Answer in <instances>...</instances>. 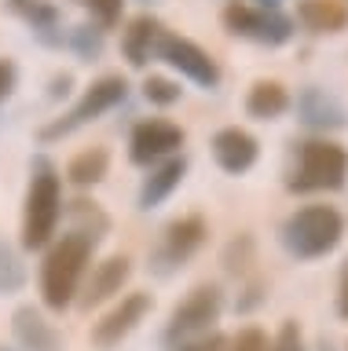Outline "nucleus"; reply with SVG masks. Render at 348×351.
Listing matches in <instances>:
<instances>
[{
	"instance_id": "2f4dec72",
	"label": "nucleus",
	"mask_w": 348,
	"mask_h": 351,
	"mask_svg": "<svg viewBox=\"0 0 348 351\" xmlns=\"http://www.w3.org/2000/svg\"><path fill=\"white\" fill-rule=\"evenodd\" d=\"M260 8H279V0H260Z\"/></svg>"
},
{
	"instance_id": "1a4fd4ad",
	"label": "nucleus",
	"mask_w": 348,
	"mask_h": 351,
	"mask_svg": "<svg viewBox=\"0 0 348 351\" xmlns=\"http://www.w3.org/2000/svg\"><path fill=\"white\" fill-rule=\"evenodd\" d=\"M205 234H209V227H205L202 216L172 219V223L165 227V234H161V245L154 249V271L158 274H172L176 267H183V263L205 245Z\"/></svg>"
},
{
	"instance_id": "f257e3e1",
	"label": "nucleus",
	"mask_w": 348,
	"mask_h": 351,
	"mask_svg": "<svg viewBox=\"0 0 348 351\" xmlns=\"http://www.w3.org/2000/svg\"><path fill=\"white\" fill-rule=\"evenodd\" d=\"M92 245H95L92 238L70 230V234H62L48 249L45 267H40V296H45V307L67 311L73 304V296L81 289V278H84V267L92 260Z\"/></svg>"
},
{
	"instance_id": "b1692460",
	"label": "nucleus",
	"mask_w": 348,
	"mask_h": 351,
	"mask_svg": "<svg viewBox=\"0 0 348 351\" xmlns=\"http://www.w3.org/2000/svg\"><path fill=\"white\" fill-rule=\"evenodd\" d=\"M268 337H264V329H257V326H249V329H238V337L227 340V351H268Z\"/></svg>"
},
{
	"instance_id": "a878e982",
	"label": "nucleus",
	"mask_w": 348,
	"mask_h": 351,
	"mask_svg": "<svg viewBox=\"0 0 348 351\" xmlns=\"http://www.w3.org/2000/svg\"><path fill=\"white\" fill-rule=\"evenodd\" d=\"M268 351H304V333H301V326H297V322H282L279 337L271 340Z\"/></svg>"
},
{
	"instance_id": "4468645a",
	"label": "nucleus",
	"mask_w": 348,
	"mask_h": 351,
	"mask_svg": "<svg viewBox=\"0 0 348 351\" xmlns=\"http://www.w3.org/2000/svg\"><path fill=\"white\" fill-rule=\"evenodd\" d=\"M12 329H15V340L23 344V351H62L59 329L30 304L12 315Z\"/></svg>"
},
{
	"instance_id": "9b49d317",
	"label": "nucleus",
	"mask_w": 348,
	"mask_h": 351,
	"mask_svg": "<svg viewBox=\"0 0 348 351\" xmlns=\"http://www.w3.org/2000/svg\"><path fill=\"white\" fill-rule=\"evenodd\" d=\"M150 307H154L150 293H128V296H121V304L111 307V311H106L100 322L92 326V344L103 348V351L106 348H117L150 315Z\"/></svg>"
},
{
	"instance_id": "f3484780",
	"label": "nucleus",
	"mask_w": 348,
	"mask_h": 351,
	"mask_svg": "<svg viewBox=\"0 0 348 351\" xmlns=\"http://www.w3.org/2000/svg\"><path fill=\"white\" fill-rule=\"evenodd\" d=\"M158 33H161V22L150 19V15H139V19L128 22V29L121 37V51H125L128 66H136V70H139V66H147V59L154 55Z\"/></svg>"
},
{
	"instance_id": "393cba45",
	"label": "nucleus",
	"mask_w": 348,
	"mask_h": 351,
	"mask_svg": "<svg viewBox=\"0 0 348 351\" xmlns=\"http://www.w3.org/2000/svg\"><path fill=\"white\" fill-rule=\"evenodd\" d=\"M227 340L231 337H224V333H202V337L172 344V351H227Z\"/></svg>"
},
{
	"instance_id": "a211bd4d",
	"label": "nucleus",
	"mask_w": 348,
	"mask_h": 351,
	"mask_svg": "<svg viewBox=\"0 0 348 351\" xmlns=\"http://www.w3.org/2000/svg\"><path fill=\"white\" fill-rule=\"evenodd\" d=\"M297 19L312 33H341L348 26V8L341 0H301Z\"/></svg>"
},
{
	"instance_id": "473e14b6",
	"label": "nucleus",
	"mask_w": 348,
	"mask_h": 351,
	"mask_svg": "<svg viewBox=\"0 0 348 351\" xmlns=\"http://www.w3.org/2000/svg\"><path fill=\"white\" fill-rule=\"evenodd\" d=\"M150 4H154V0H150Z\"/></svg>"
},
{
	"instance_id": "6ab92c4d",
	"label": "nucleus",
	"mask_w": 348,
	"mask_h": 351,
	"mask_svg": "<svg viewBox=\"0 0 348 351\" xmlns=\"http://www.w3.org/2000/svg\"><path fill=\"white\" fill-rule=\"evenodd\" d=\"M246 110L257 121H275L279 114L290 110V92L279 81H257L246 95Z\"/></svg>"
},
{
	"instance_id": "4be33fe9",
	"label": "nucleus",
	"mask_w": 348,
	"mask_h": 351,
	"mask_svg": "<svg viewBox=\"0 0 348 351\" xmlns=\"http://www.w3.org/2000/svg\"><path fill=\"white\" fill-rule=\"evenodd\" d=\"M143 95H147V103H154V106H172V103H180V84L169 81V77H147Z\"/></svg>"
},
{
	"instance_id": "cd10ccee",
	"label": "nucleus",
	"mask_w": 348,
	"mask_h": 351,
	"mask_svg": "<svg viewBox=\"0 0 348 351\" xmlns=\"http://www.w3.org/2000/svg\"><path fill=\"white\" fill-rule=\"evenodd\" d=\"M84 4L92 8V15L103 22V26H114L117 19H121V4L125 0H84Z\"/></svg>"
},
{
	"instance_id": "c756f323",
	"label": "nucleus",
	"mask_w": 348,
	"mask_h": 351,
	"mask_svg": "<svg viewBox=\"0 0 348 351\" xmlns=\"http://www.w3.org/2000/svg\"><path fill=\"white\" fill-rule=\"evenodd\" d=\"M337 315L348 318V260L341 267V282H337Z\"/></svg>"
},
{
	"instance_id": "c85d7f7f",
	"label": "nucleus",
	"mask_w": 348,
	"mask_h": 351,
	"mask_svg": "<svg viewBox=\"0 0 348 351\" xmlns=\"http://www.w3.org/2000/svg\"><path fill=\"white\" fill-rule=\"evenodd\" d=\"M12 88H15V66L8 59H0V103L12 95Z\"/></svg>"
},
{
	"instance_id": "f03ea898",
	"label": "nucleus",
	"mask_w": 348,
	"mask_h": 351,
	"mask_svg": "<svg viewBox=\"0 0 348 351\" xmlns=\"http://www.w3.org/2000/svg\"><path fill=\"white\" fill-rule=\"evenodd\" d=\"M345 238V216L334 205H304L282 223V245L297 260H315Z\"/></svg>"
},
{
	"instance_id": "423d86ee",
	"label": "nucleus",
	"mask_w": 348,
	"mask_h": 351,
	"mask_svg": "<svg viewBox=\"0 0 348 351\" xmlns=\"http://www.w3.org/2000/svg\"><path fill=\"white\" fill-rule=\"evenodd\" d=\"M220 311H224L220 285H198L194 293H187V300L176 304V311H172L169 326H165V344L172 348V344H180V340L213 333Z\"/></svg>"
},
{
	"instance_id": "412c9836",
	"label": "nucleus",
	"mask_w": 348,
	"mask_h": 351,
	"mask_svg": "<svg viewBox=\"0 0 348 351\" xmlns=\"http://www.w3.org/2000/svg\"><path fill=\"white\" fill-rule=\"evenodd\" d=\"M23 282H26V267L19 263V256H15L12 249L0 245V293L23 289Z\"/></svg>"
},
{
	"instance_id": "9d476101",
	"label": "nucleus",
	"mask_w": 348,
	"mask_h": 351,
	"mask_svg": "<svg viewBox=\"0 0 348 351\" xmlns=\"http://www.w3.org/2000/svg\"><path fill=\"white\" fill-rule=\"evenodd\" d=\"M183 139H187L183 128L165 117L139 121L132 128V139H128V158H132V165H154L161 158H172L183 147Z\"/></svg>"
},
{
	"instance_id": "dca6fc26",
	"label": "nucleus",
	"mask_w": 348,
	"mask_h": 351,
	"mask_svg": "<svg viewBox=\"0 0 348 351\" xmlns=\"http://www.w3.org/2000/svg\"><path fill=\"white\" fill-rule=\"evenodd\" d=\"M183 176H187V161L183 158H165L143 180V186H139V208H158L183 183Z\"/></svg>"
},
{
	"instance_id": "bb28decb",
	"label": "nucleus",
	"mask_w": 348,
	"mask_h": 351,
	"mask_svg": "<svg viewBox=\"0 0 348 351\" xmlns=\"http://www.w3.org/2000/svg\"><path fill=\"white\" fill-rule=\"evenodd\" d=\"M73 44H78V51L84 55V59H95L103 48V37H100V29H89V26H81V29H73Z\"/></svg>"
},
{
	"instance_id": "2eb2a0df",
	"label": "nucleus",
	"mask_w": 348,
	"mask_h": 351,
	"mask_svg": "<svg viewBox=\"0 0 348 351\" xmlns=\"http://www.w3.org/2000/svg\"><path fill=\"white\" fill-rule=\"evenodd\" d=\"M297 114L308 128H345L348 125L345 106L330 92H323V88H304L297 99Z\"/></svg>"
},
{
	"instance_id": "20e7f679",
	"label": "nucleus",
	"mask_w": 348,
	"mask_h": 351,
	"mask_svg": "<svg viewBox=\"0 0 348 351\" xmlns=\"http://www.w3.org/2000/svg\"><path fill=\"white\" fill-rule=\"evenodd\" d=\"M62 216V183L59 176L40 165V172L30 180L26 208H23V245L26 249H45L59 227Z\"/></svg>"
},
{
	"instance_id": "6e6552de",
	"label": "nucleus",
	"mask_w": 348,
	"mask_h": 351,
	"mask_svg": "<svg viewBox=\"0 0 348 351\" xmlns=\"http://www.w3.org/2000/svg\"><path fill=\"white\" fill-rule=\"evenodd\" d=\"M154 55L161 62H169L172 70H180L183 77H191L194 84L202 88H216V81H220V66H216V59L205 48H198L194 40L180 37V33H158V44H154Z\"/></svg>"
},
{
	"instance_id": "ddd939ff",
	"label": "nucleus",
	"mask_w": 348,
	"mask_h": 351,
	"mask_svg": "<svg viewBox=\"0 0 348 351\" xmlns=\"http://www.w3.org/2000/svg\"><path fill=\"white\" fill-rule=\"evenodd\" d=\"M128 278H132V260L128 256H106L95 263V271H92V278L89 285H84V293H81V307H100L106 304L111 296H117L128 285Z\"/></svg>"
},
{
	"instance_id": "39448f33",
	"label": "nucleus",
	"mask_w": 348,
	"mask_h": 351,
	"mask_svg": "<svg viewBox=\"0 0 348 351\" xmlns=\"http://www.w3.org/2000/svg\"><path fill=\"white\" fill-rule=\"evenodd\" d=\"M128 95V81L121 73H106L100 77L89 92L81 95V103L70 110L67 117L51 121V125L40 128V139H59V136H70V132H78L81 125H89V121H95L100 114H106V110H114L121 99Z\"/></svg>"
},
{
	"instance_id": "aec40b11",
	"label": "nucleus",
	"mask_w": 348,
	"mask_h": 351,
	"mask_svg": "<svg viewBox=\"0 0 348 351\" xmlns=\"http://www.w3.org/2000/svg\"><path fill=\"white\" fill-rule=\"evenodd\" d=\"M106 169H111V154L103 147H89L67 165V180L73 186H95L106 176Z\"/></svg>"
},
{
	"instance_id": "0eeeda50",
	"label": "nucleus",
	"mask_w": 348,
	"mask_h": 351,
	"mask_svg": "<svg viewBox=\"0 0 348 351\" xmlns=\"http://www.w3.org/2000/svg\"><path fill=\"white\" fill-rule=\"evenodd\" d=\"M224 26L235 37L257 40V44H286L293 37V22L279 8H249V4H227L224 8Z\"/></svg>"
},
{
	"instance_id": "7c9ffc66",
	"label": "nucleus",
	"mask_w": 348,
	"mask_h": 351,
	"mask_svg": "<svg viewBox=\"0 0 348 351\" xmlns=\"http://www.w3.org/2000/svg\"><path fill=\"white\" fill-rule=\"evenodd\" d=\"M315 351H334V344H330V340H319V348H315Z\"/></svg>"
},
{
	"instance_id": "7ed1b4c3",
	"label": "nucleus",
	"mask_w": 348,
	"mask_h": 351,
	"mask_svg": "<svg viewBox=\"0 0 348 351\" xmlns=\"http://www.w3.org/2000/svg\"><path fill=\"white\" fill-rule=\"evenodd\" d=\"M348 180V150L334 139H312L301 147L297 169L286 180L293 194H312V191H341Z\"/></svg>"
},
{
	"instance_id": "f8f14e48",
	"label": "nucleus",
	"mask_w": 348,
	"mask_h": 351,
	"mask_svg": "<svg viewBox=\"0 0 348 351\" xmlns=\"http://www.w3.org/2000/svg\"><path fill=\"white\" fill-rule=\"evenodd\" d=\"M213 158H216V165H220L224 172L242 176V172H249V169L257 165L260 143L249 136L246 128H238V125L220 128V132L213 136Z\"/></svg>"
},
{
	"instance_id": "5701e85b",
	"label": "nucleus",
	"mask_w": 348,
	"mask_h": 351,
	"mask_svg": "<svg viewBox=\"0 0 348 351\" xmlns=\"http://www.w3.org/2000/svg\"><path fill=\"white\" fill-rule=\"evenodd\" d=\"M249 256H253V238L242 234V238H235L231 245H227V252H224V267L231 271V274H242Z\"/></svg>"
}]
</instances>
